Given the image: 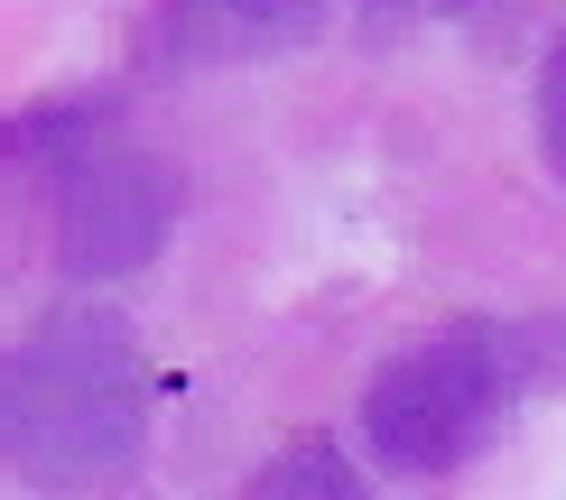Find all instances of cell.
I'll return each instance as SVG.
<instances>
[{"label": "cell", "mask_w": 566, "mask_h": 500, "mask_svg": "<svg viewBox=\"0 0 566 500\" xmlns=\"http://www.w3.org/2000/svg\"><path fill=\"white\" fill-rule=\"evenodd\" d=\"M149 455V371L112 325H46L0 352V472L29 491H103Z\"/></svg>", "instance_id": "6da1fadb"}, {"label": "cell", "mask_w": 566, "mask_h": 500, "mask_svg": "<svg viewBox=\"0 0 566 500\" xmlns=\"http://www.w3.org/2000/svg\"><path fill=\"white\" fill-rule=\"evenodd\" d=\"M511 398H521V343L502 325H455L371 380L363 436L390 472H455L502 436Z\"/></svg>", "instance_id": "7a4b0ae2"}, {"label": "cell", "mask_w": 566, "mask_h": 500, "mask_svg": "<svg viewBox=\"0 0 566 500\" xmlns=\"http://www.w3.org/2000/svg\"><path fill=\"white\" fill-rule=\"evenodd\" d=\"M46 204H56V251L75 278H130L177 232V177L158 158H139L122 139V121L56 167Z\"/></svg>", "instance_id": "3957f363"}, {"label": "cell", "mask_w": 566, "mask_h": 500, "mask_svg": "<svg viewBox=\"0 0 566 500\" xmlns=\"http://www.w3.org/2000/svg\"><path fill=\"white\" fill-rule=\"evenodd\" d=\"M325 0H158L149 10V56L158 65H214V56H270V46L316 38Z\"/></svg>", "instance_id": "277c9868"}, {"label": "cell", "mask_w": 566, "mask_h": 500, "mask_svg": "<svg viewBox=\"0 0 566 500\" xmlns=\"http://www.w3.org/2000/svg\"><path fill=\"white\" fill-rule=\"evenodd\" d=\"M112 130V103H29L19 121H0V185H56V167L75 158V149H93V139Z\"/></svg>", "instance_id": "5b68a950"}, {"label": "cell", "mask_w": 566, "mask_h": 500, "mask_svg": "<svg viewBox=\"0 0 566 500\" xmlns=\"http://www.w3.org/2000/svg\"><path fill=\"white\" fill-rule=\"evenodd\" d=\"M251 491H261V500H289V491H325V500H344V491H363V482L344 472V455H335V445H297V455H279Z\"/></svg>", "instance_id": "8992f818"}, {"label": "cell", "mask_w": 566, "mask_h": 500, "mask_svg": "<svg viewBox=\"0 0 566 500\" xmlns=\"http://www.w3.org/2000/svg\"><path fill=\"white\" fill-rule=\"evenodd\" d=\"M538 149H548V167L566 177V46L538 65Z\"/></svg>", "instance_id": "52a82bcc"}, {"label": "cell", "mask_w": 566, "mask_h": 500, "mask_svg": "<svg viewBox=\"0 0 566 500\" xmlns=\"http://www.w3.org/2000/svg\"><path fill=\"white\" fill-rule=\"evenodd\" d=\"M363 29H409V19H464L474 0H353Z\"/></svg>", "instance_id": "ba28073f"}]
</instances>
